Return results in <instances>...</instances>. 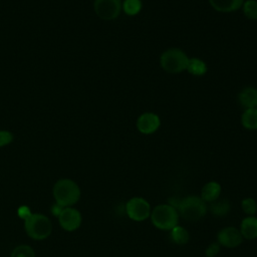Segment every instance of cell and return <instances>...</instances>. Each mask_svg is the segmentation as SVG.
I'll use <instances>...</instances> for the list:
<instances>
[{
    "instance_id": "obj_1",
    "label": "cell",
    "mask_w": 257,
    "mask_h": 257,
    "mask_svg": "<svg viewBox=\"0 0 257 257\" xmlns=\"http://www.w3.org/2000/svg\"><path fill=\"white\" fill-rule=\"evenodd\" d=\"M150 219L157 229L171 231L174 227L179 225L180 215L177 208L172 204H159L152 208Z\"/></svg>"
},
{
    "instance_id": "obj_2",
    "label": "cell",
    "mask_w": 257,
    "mask_h": 257,
    "mask_svg": "<svg viewBox=\"0 0 257 257\" xmlns=\"http://www.w3.org/2000/svg\"><path fill=\"white\" fill-rule=\"evenodd\" d=\"M175 207L181 218L191 222L202 219L208 212V204L205 203L200 196L195 195L180 199Z\"/></svg>"
},
{
    "instance_id": "obj_3",
    "label": "cell",
    "mask_w": 257,
    "mask_h": 257,
    "mask_svg": "<svg viewBox=\"0 0 257 257\" xmlns=\"http://www.w3.org/2000/svg\"><path fill=\"white\" fill-rule=\"evenodd\" d=\"M55 203L66 207H72L80 198V189L78 185L71 179L58 180L52 189Z\"/></svg>"
},
{
    "instance_id": "obj_4",
    "label": "cell",
    "mask_w": 257,
    "mask_h": 257,
    "mask_svg": "<svg viewBox=\"0 0 257 257\" xmlns=\"http://www.w3.org/2000/svg\"><path fill=\"white\" fill-rule=\"evenodd\" d=\"M189 57L186 52L177 47L165 50L160 56L161 67L168 73H180L187 69Z\"/></svg>"
},
{
    "instance_id": "obj_5",
    "label": "cell",
    "mask_w": 257,
    "mask_h": 257,
    "mask_svg": "<svg viewBox=\"0 0 257 257\" xmlns=\"http://www.w3.org/2000/svg\"><path fill=\"white\" fill-rule=\"evenodd\" d=\"M24 229L27 235L34 240L46 239L52 231V224L48 217L39 213H32L24 221Z\"/></svg>"
},
{
    "instance_id": "obj_6",
    "label": "cell",
    "mask_w": 257,
    "mask_h": 257,
    "mask_svg": "<svg viewBox=\"0 0 257 257\" xmlns=\"http://www.w3.org/2000/svg\"><path fill=\"white\" fill-rule=\"evenodd\" d=\"M126 216L136 222H143L150 218L152 206L148 200L143 197H133L124 205Z\"/></svg>"
},
{
    "instance_id": "obj_7",
    "label": "cell",
    "mask_w": 257,
    "mask_h": 257,
    "mask_svg": "<svg viewBox=\"0 0 257 257\" xmlns=\"http://www.w3.org/2000/svg\"><path fill=\"white\" fill-rule=\"evenodd\" d=\"M93 9L95 14L102 20L109 21L118 17L121 11L120 0H94Z\"/></svg>"
},
{
    "instance_id": "obj_8",
    "label": "cell",
    "mask_w": 257,
    "mask_h": 257,
    "mask_svg": "<svg viewBox=\"0 0 257 257\" xmlns=\"http://www.w3.org/2000/svg\"><path fill=\"white\" fill-rule=\"evenodd\" d=\"M243 237L239 228L234 226H227L222 228L217 234V242L221 247L233 249L238 247L243 242Z\"/></svg>"
},
{
    "instance_id": "obj_9",
    "label": "cell",
    "mask_w": 257,
    "mask_h": 257,
    "mask_svg": "<svg viewBox=\"0 0 257 257\" xmlns=\"http://www.w3.org/2000/svg\"><path fill=\"white\" fill-rule=\"evenodd\" d=\"M58 221L62 229L72 232L80 227L82 217L77 209L73 207H66L58 216Z\"/></svg>"
},
{
    "instance_id": "obj_10",
    "label": "cell",
    "mask_w": 257,
    "mask_h": 257,
    "mask_svg": "<svg viewBox=\"0 0 257 257\" xmlns=\"http://www.w3.org/2000/svg\"><path fill=\"white\" fill-rule=\"evenodd\" d=\"M137 128L143 135H151L157 132L161 125V119L154 112H144L137 119Z\"/></svg>"
},
{
    "instance_id": "obj_11",
    "label": "cell",
    "mask_w": 257,
    "mask_h": 257,
    "mask_svg": "<svg viewBox=\"0 0 257 257\" xmlns=\"http://www.w3.org/2000/svg\"><path fill=\"white\" fill-rule=\"evenodd\" d=\"M221 192H222L221 185L216 181H210L202 187L200 197L205 203L210 204L220 198Z\"/></svg>"
},
{
    "instance_id": "obj_12",
    "label": "cell",
    "mask_w": 257,
    "mask_h": 257,
    "mask_svg": "<svg viewBox=\"0 0 257 257\" xmlns=\"http://www.w3.org/2000/svg\"><path fill=\"white\" fill-rule=\"evenodd\" d=\"M239 231L245 240H254L257 238V217L246 216L242 219Z\"/></svg>"
},
{
    "instance_id": "obj_13",
    "label": "cell",
    "mask_w": 257,
    "mask_h": 257,
    "mask_svg": "<svg viewBox=\"0 0 257 257\" xmlns=\"http://www.w3.org/2000/svg\"><path fill=\"white\" fill-rule=\"evenodd\" d=\"M238 101L241 106L247 108H257V88L246 86L238 93Z\"/></svg>"
},
{
    "instance_id": "obj_14",
    "label": "cell",
    "mask_w": 257,
    "mask_h": 257,
    "mask_svg": "<svg viewBox=\"0 0 257 257\" xmlns=\"http://www.w3.org/2000/svg\"><path fill=\"white\" fill-rule=\"evenodd\" d=\"M209 3L218 12L230 13L240 9L244 0H209Z\"/></svg>"
},
{
    "instance_id": "obj_15",
    "label": "cell",
    "mask_w": 257,
    "mask_h": 257,
    "mask_svg": "<svg viewBox=\"0 0 257 257\" xmlns=\"http://www.w3.org/2000/svg\"><path fill=\"white\" fill-rule=\"evenodd\" d=\"M208 210L216 217H224L230 212V203L227 199H221L210 203Z\"/></svg>"
},
{
    "instance_id": "obj_16",
    "label": "cell",
    "mask_w": 257,
    "mask_h": 257,
    "mask_svg": "<svg viewBox=\"0 0 257 257\" xmlns=\"http://www.w3.org/2000/svg\"><path fill=\"white\" fill-rule=\"evenodd\" d=\"M241 124L246 130H257V108H247L241 115Z\"/></svg>"
},
{
    "instance_id": "obj_17",
    "label": "cell",
    "mask_w": 257,
    "mask_h": 257,
    "mask_svg": "<svg viewBox=\"0 0 257 257\" xmlns=\"http://www.w3.org/2000/svg\"><path fill=\"white\" fill-rule=\"evenodd\" d=\"M207 69H208L207 64L202 59L197 57L189 58V62L186 70H188L190 74L195 76H202L207 72Z\"/></svg>"
},
{
    "instance_id": "obj_18",
    "label": "cell",
    "mask_w": 257,
    "mask_h": 257,
    "mask_svg": "<svg viewBox=\"0 0 257 257\" xmlns=\"http://www.w3.org/2000/svg\"><path fill=\"white\" fill-rule=\"evenodd\" d=\"M170 236L172 241L178 245H185L190 240L189 231L180 225H177L170 231Z\"/></svg>"
},
{
    "instance_id": "obj_19",
    "label": "cell",
    "mask_w": 257,
    "mask_h": 257,
    "mask_svg": "<svg viewBox=\"0 0 257 257\" xmlns=\"http://www.w3.org/2000/svg\"><path fill=\"white\" fill-rule=\"evenodd\" d=\"M142 1L141 0H124L121 3V9L128 16H135L139 14L142 10Z\"/></svg>"
},
{
    "instance_id": "obj_20",
    "label": "cell",
    "mask_w": 257,
    "mask_h": 257,
    "mask_svg": "<svg viewBox=\"0 0 257 257\" xmlns=\"http://www.w3.org/2000/svg\"><path fill=\"white\" fill-rule=\"evenodd\" d=\"M243 14L250 20H257V0H246L242 5Z\"/></svg>"
},
{
    "instance_id": "obj_21",
    "label": "cell",
    "mask_w": 257,
    "mask_h": 257,
    "mask_svg": "<svg viewBox=\"0 0 257 257\" xmlns=\"http://www.w3.org/2000/svg\"><path fill=\"white\" fill-rule=\"evenodd\" d=\"M241 209L247 216H255L257 212V202L251 197L244 198L241 201Z\"/></svg>"
},
{
    "instance_id": "obj_22",
    "label": "cell",
    "mask_w": 257,
    "mask_h": 257,
    "mask_svg": "<svg viewBox=\"0 0 257 257\" xmlns=\"http://www.w3.org/2000/svg\"><path fill=\"white\" fill-rule=\"evenodd\" d=\"M10 257H35V252L29 245H19L13 249Z\"/></svg>"
},
{
    "instance_id": "obj_23",
    "label": "cell",
    "mask_w": 257,
    "mask_h": 257,
    "mask_svg": "<svg viewBox=\"0 0 257 257\" xmlns=\"http://www.w3.org/2000/svg\"><path fill=\"white\" fill-rule=\"evenodd\" d=\"M220 250H221V245L217 241L212 242L207 246L205 250V255L207 257H216L219 254Z\"/></svg>"
},
{
    "instance_id": "obj_24",
    "label": "cell",
    "mask_w": 257,
    "mask_h": 257,
    "mask_svg": "<svg viewBox=\"0 0 257 257\" xmlns=\"http://www.w3.org/2000/svg\"><path fill=\"white\" fill-rule=\"evenodd\" d=\"M13 134L9 131H0V148L5 147L13 142Z\"/></svg>"
},
{
    "instance_id": "obj_25",
    "label": "cell",
    "mask_w": 257,
    "mask_h": 257,
    "mask_svg": "<svg viewBox=\"0 0 257 257\" xmlns=\"http://www.w3.org/2000/svg\"><path fill=\"white\" fill-rule=\"evenodd\" d=\"M31 214H32V212H31L30 208H29L28 206H25V205L20 206V207L18 208V210H17V215H18V217H19L20 219L24 220V221H25Z\"/></svg>"
},
{
    "instance_id": "obj_26",
    "label": "cell",
    "mask_w": 257,
    "mask_h": 257,
    "mask_svg": "<svg viewBox=\"0 0 257 257\" xmlns=\"http://www.w3.org/2000/svg\"><path fill=\"white\" fill-rule=\"evenodd\" d=\"M63 209H64L63 206H61V205L55 203V204H53L52 207H51V213H52L53 216L58 217V216L61 214V212L63 211Z\"/></svg>"
}]
</instances>
